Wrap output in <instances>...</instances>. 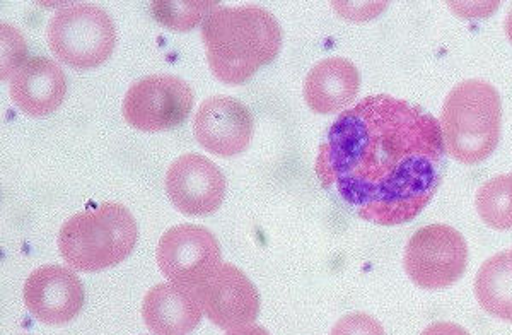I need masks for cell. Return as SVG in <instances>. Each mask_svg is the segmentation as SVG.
<instances>
[{"mask_svg":"<svg viewBox=\"0 0 512 335\" xmlns=\"http://www.w3.org/2000/svg\"><path fill=\"white\" fill-rule=\"evenodd\" d=\"M511 190H512V175H511Z\"/></svg>","mask_w":512,"mask_h":335,"instance_id":"obj_24","label":"cell"},{"mask_svg":"<svg viewBox=\"0 0 512 335\" xmlns=\"http://www.w3.org/2000/svg\"><path fill=\"white\" fill-rule=\"evenodd\" d=\"M255 129L250 108L233 96H212L193 118V132L205 151L231 158L246 151Z\"/></svg>","mask_w":512,"mask_h":335,"instance_id":"obj_11","label":"cell"},{"mask_svg":"<svg viewBox=\"0 0 512 335\" xmlns=\"http://www.w3.org/2000/svg\"><path fill=\"white\" fill-rule=\"evenodd\" d=\"M9 91L21 112L33 118L48 117L64 103L67 79L57 62L33 57L11 77Z\"/></svg>","mask_w":512,"mask_h":335,"instance_id":"obj_13","label":"cell"},{"mask_svg":"<svg viewBox=\"0 0 512 335\" xmlns=\"http://www.w3.org/2000/svg\"><path fill=\"white\" fill-rule=\"evenodd\" d=\"M204 310L197 296L171 283L149 289L142 303V318L156 335H188L202 322Z\"/></svg>","mask_w":512,"mask_h":335,"instance_id":"obj_15","label":"cell"},{"mask_svg":"<svg viewBox=\"0 0 512 335\" xmlns=\"http://www.w3.org/2000/svg\"><path fill=\"white\" fill-rule=\"evenodd\" d=\"M84 286L76 272L62 265L38 267L24 284V303L41 324H69L84 306Z\"/></svg>","mask_w":512,"mask_h":335,"instance_id":"obj_12","label":"cell"},{"mask_svg":"<svg viewBox=\"0 0 512 335\" xmlns=\"http://www.w3.org/2000/svg\"><path fill=\"white\" fill-rule=\"evenodd\" d=\"M468 264V245L448 224H431L408 240L403 265L422 289H444L458 283Z\"/></svg>","mask_w":512,"mask_h":335,"instance_id":"obj_6","label":"cell"},{"mask_svg":"<svg viewBox=\"0 0 512 335\" xmlns=\"http://www.w3.org/2000/svg\"><path fill=\"white\" fill-rule=\"evenodd\" d=\"M444 146L463 165H478L501 141L502 103L492 84L470 79L454 86L441 112Z\"/></svg>","mask_w":512,"mask_h":335,"instance_id":"obj_4","label":"cell"},{"mask_svg":"<svg viewBox=\"0 0 512 335\" xmlns=\"http://www.w3.org/2000/svg\"><path fill=\"white\" fill-rule=\"evenodd\" d=\"M443 129L419 105L367 96L326 130L316 175L367 223L398 226L431 204L444 173Z\"/></svg>","mask_w":512,"mask_h":335,"instance_id":"obj_1","label":"cell"},{"mask_svg":"<svg viewBox=\"0 0 512 335\" xmlns=\"http://www.w3.org/2000/svg\"><path fill=\"white\" fill-rule=\"evenodd\" d=\"M202 42L212 74L236 86L277 59L282 28L272 12L255 4L219 6L202 23Z\"/></svg>","mask_w":512,"mask_h":335,"instance_id":"obj_2","label":"cell"},{"mask_svg":"<svg viewBox=\"0 0 512 335\" xmlns=\"http://www.w3.org/2000/svg\"><path fill=\"white\" fill-rule=\"evenodd\" d=\"M509 253H511V262H512V250H511V252H509Z\"/></svg>","mask_w":512,"mask_h":335,"instance_id":"obj_25","label":"cell"},{"mask_svg":"<svg viewBox=\"0 0 512 335\" xmlns=\"http://www.w3.org/2000/svg\"><path fill=\"white\" fill-rule=\"evenodd\" d=\"M193 103L190 84L171 74H154L128 88L122 113L125 122L140 132H163L185 124Z\"/></svg>","mask_w":512,"mask_h":335,"instance_id":"obj_7","label":"cell"},{"mask_svg":"<svg viewBox=\"0 0 512 335\" xmlns=\"http://www.w3.org/2000/svg\"><path fill=\"white\" fill-rule=\"evenodd\" d=\"M216 7H219L217 2H152L151 12L164 28L190 31L204 23Z\"/></svg>","mask_w":512,"mask_h":335,"instance_id":"obj_18","label":"cell"},{"mask_svg":"<svg viewBox=\"0 0 512 335\" xmlns=\"http://www.w3.org/2000/svg\"><path fill=\"white\" fill-rule=\"evenodd\" d=\"M195 296L205 317L219 329H243L255 324L260 313L258 289L234 264H222Z\"/></svg>","mask_w":512,"mask_h":335,"instance_id":"obj_9","label":"cell"},{"mask_svg":"<svg viewBox=\"0 0 512 335\" xmlns=\"http://www.w3.org/2000/svg\"><path fill=\"white\" fill-rule=\"evenodd\" d=\"M2 45H7L2 55V79L14 76L16 72L26 64V53L28 47L19 31L14 30L9 24H2Z\"/></svg>","mask_w":512,"mask_h":335,"instance_id":"obj_19","label":"cell"},{"mask_svg":"<svg viewBox=\"0 0 512 335\" xmlns=\"http://www.w3.org/2000/svg\"><path fill=\"white\" fill-rule=\"evenodd\" d=\"M158 265L169 283L195 294L222 265L216 235L198 224L169 228L158 243Z\"/></svg>","mask_w":512,"mask_h":335,"instance_id":"obj_8","label":"cell"},{"mask_svg":"<svg viewBox=\"0 0 512 335\" xmlns=\"http://www.w3.org/2000/svg\"><path fill=\"white\" fill-rule=\"evenodd\" d=\"M226 335H270L267 329H263L260 325H248L243 329L229 330Z\"/></svg>","mask_w":512,"mask_h":335,"instance_id":"obj_22","label":"cell"},{"mask_svg":"<svg viewBox=\"0 0 512 335\" xmlns=\"http://www.w3.org/2000/svg\"><path fill=\"white\" fill-rule=\"evenodd\" d=\"M166 194L185 216L205 218L222 206L226 177L212 159L188 153L176 159L166 173Z\"/></svg>","mask_w":512,"mask_h":335,"instance_id":"obj_10","label":"cell"},{"mask_svg":"<svg viewBox=\"0 0 512 335\" xmlns=\"http://www.w3.org/2000/svg\"><path fill=\"white\" fill-rule=\"evenodd\" d=\"M478 216L494 230L507 231L512 228L511 175H499L478 189Z\"/></svg>","mask_w":512,"mask_h":335,"instance_id":"obj_17","label":"cell"},{"mask_svg":"<svg viewBox=\"0 0 512 335\" xmlns=\"http://www.w3.org/2000/svg\"><path fill=\"white\" fill-rule=\"evenodd\" d=\"M139 238L132 212L118 202H103L67 219L59 233L62 259L79 272L115 267L132 253Z\"/></svg>","mask_w":512,"mask_h":335,"instance_id":"obj_3","label":"cell"},{"mask_svg":"<svg viewBox=\"0 0 512 335\" xmlns=\"http://www.w3.org/2000/svg\"><path fill=\"white\" fill-rule=\"evenodd\" d=\"M504 30H506L507 38H509V42L512 43V7L507 12L506 23H504Z\"/></svg>","mask_w":512,"mask_h":335,"instance_id":"obj_23","label":"cell"},{"mask_svg":"<svg viewBox=\"0 0 512 335\" xmlns=\"http://www.w3.org/2000/svg\"><path fill=\"white\" fill-rule=\"evenodd\" d=\"M361 76L349 59L330 57L321 60L304 79V100L320 115L344 110L359 95Z\"/></svg>","mask_w":512,"mask_h":335,"instance_id":"obj_14","label":"cell"},{"mask_svg":"<svg viewBox=\"0 0 512 335\" xmlns=\"http://www.w3.org/2000/svg\"><path fill=\"white\" fill-rule=\"evenodd\" d=\"M475 296L485 312L512 322L511 253H497L483 262L475 279Z\"/></svg>","mask_w":512,"mask_h":335,"instance_id":"obj_16","label":"cell"},{"mask_svg":"<svg viewBox=\"0 0 512 335\" xmlns=\"http://www.w3.org/2000/svg\"><path fill=\"white\" fill-rule=\"evenodd\" d=\"M332 335H384L383 325L367 313L355 312L340 318Z\"/></svg>","mask_w":512,"mask_h":335,"instance_id":"obj_20","label":"cell"},{"mask_svg":"<svg viewBox=\"0 0 512 335\" xmlns=\"http://www.w3.org/2000/svg\"><path fill=\"white\" fill-rule=\"evenodd\" d=\"M47 40L62 64L88 71L110 59L117 45V30L105 9L93 4H69L53 14Z\"/></svg>","mask_w":512,"mask_h":335,"instance_id":"obj_5","label":"cell"},{"mask_svg":"<svg viewBox=\"0 0 512 335\" xmlns=\"http://www.w3.org/2000/svg\"><path fill=\"white\" fill-rule=\"evenodd\" d=\"M420 335H472L468 330L463 329L461 325L453 322H436L431 324Z\"/></svg>","mask_w":512,"mask_h":335,"instance_id":"obj_21","label":"cell"}]
</instances>
